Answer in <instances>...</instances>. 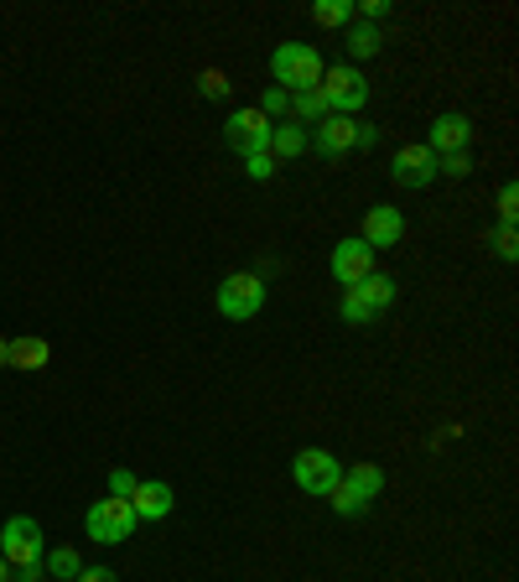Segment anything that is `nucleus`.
Listing matches in <instances>:
<instances>
[{
    "label": "nucleus",
    "mask_w": 519,
    "mask_h": 582,
    "mask_svg": "<svg viewBox=\"0 0 519 582\" xmlns=\"http://www.w3.org/2000/svg\"><path fill=\"white\" fill-rule=\"evenodd\" d=\"M375 141H379V130L375 126H359V146H363V151H369Z\"/></svg>",
    "instance_id": "31"
},
{
    "label": "nucleus",
    "mask_w": 519,
    "mask_h": 582,
    "mask_svg": "<svg viewBox=\"0 0 519 582\" xmlns=\"http://www.w3.org/2000/svg\"><path fill=\"white\" fill-rule=\"evenodd\" d=\"M369 250H395V244L406 240V213L390 209V203H375V209L363 213V234H359Z\"/></svg>",
    "instance_id": "13"
},
{
    "label": "nucleus",
    "mask_w": 519,
    "mask_h": 582,
    "mask_svg": "<svg viewBox=\"0 0 519 582\" xmlns=\"http://www.w3.org/2000/svg\"><path fill=\"white\" fill-rule=\"evenodd\" d=\"M203 94H208V99H223V94H229V79H223L219 68H208V73H203Z\"/></svg>",
    "instance_id": "28"
},
{
    "label": "nucleus",
    "mask_w": 519,
    "mask_h": 582,
    "mask_svg": "<svg viewBox=\"0 0 519 582\" xmlns=\"http://www.w3.org/2000/svg\"><path fill=\"white\" fill-rule=\"evenodd\" d=\"M276 162H291V157H301L307 151V130L301 126H276L270 130V146H266Z\"/></svg>",
    "instance_id": "17"
},
{
    "label": "nucleus",
    "mask_w": 519,
    "mask_h": 582,
    "mask_svg": "<svg viewBox=\"0 0 519 582\" xmlns=\"http://www.w3.org/2000/svg\"><path fill=\"white\" fill-rule=\"evenodd\" d=\"M254 110H260V114H266V120H270V126H276V120H281V114L291 110V94H286V89H276V83H270L266 94H260V104H254Z\"/></svg>",
    "instance_id": "22"
},
{
    "label": "nucleus",
    "mask_w": 519,
    "mask_h": 582,
    "mask_svg": "<svg viewBox=\"0 0 519 582\" xmlns=\"http://www.w3.org/2000/svg\"><path fill=\"white\" fill-rule=\"evenodd\" d=\"M317 94L328 104V114H353L363 110V99H369V83L353 63H338V68H322V83H317Z\"/></svg>",
    "instance_id": "6"
},
{
    "label": "nucleus",
    "mask_w": 519,
    "mask_h": 582,
    "mask_svg": "<svg viewBox=\"0 0 519 582\" xmlns=\"http://www.w3.org/2000/svg\"><path fill=\"white\" fill-rule=\"evenodd\" d=\"M312 21L317 27H348V21H353V0H317Z\"/></svg>",
    "instance_id": "20"
},
{
    "label": "nucleus",
    "mask_w": 519,
    "mask_h": 582,
    "mask_svg": "<svg viewBox=\"0 0 519 582\" xmlns=\"http://www.w3.org/2000/svg\"><path fill=\"white\" fill-rule=\"evenodd\" d=\"M172 484H161V479H141L136 484V494H130V510H136V520H167L172 515Z\"/></svg>",
    "instance_id": "15"
},
{
    "label": "nucleus",
    "mask_w": 519,
    "mask_h": 582,
    "mask_svg": "<svg viewBox=\"0 0 519 582\" xmlns=\"http://www.w3.org/2000/svg\"><path fill=\"white\" fill-rule=\"evenodd\" d=\"M307 146L322 151V157H343V151L359 146V120H353V114H322V120H317V136H307Z\"/></svg>",
    "instance_id": "11"
},
{
    "label": "nucleus",
    "mask_w": 519,
    "mask_h": 582,
    "mask_svg": "<svg viewBox=\"0 0 519 582\" xmlns=\"http://www.w3.org/2000/svg\"><path fill=\"white\" fill-rule=\"evenodd\" d=\"M270 120L260 110H234L229 120H223V141L234 146L239 157H254V151H266L270 146Z\"/></svg>",
    "instance_id": "9"
},
{
    "label": "nucleus",
    "mask_w": 519,
    "mask_h": 582,
    "mask_svg": "<svg viewBox=\"0 0 519 582\" xmlns=\"http://www.w3.org/2000/svg\"><path fill=\"white\" fill-rule=\"evenodd\" d=\"M136 484H141V479H136L130 469H110V500H130Z\"/></svg>",
    "instance_id": "26"
},
{
    "label": "nucleus",
    "mask_w": 519,
    "mask_h": 582,
    "mask_svg": "<svg viewBox=\"0 0 519 582\" xmlns=\"http://www.w3.org/2000/svg\"><path fill=\"white\" fill-rule=\"evenodd\" d=\"M338 473H343V463H338L328 448H301V453L291 458V479H297V489L312 494V500H328V489L338 484Z\"/></svg>",
    "instance_id": "8"
},
{
    "label": "nucleus",
    "mask_w": 519,
    "mask_h": 582,
    "mask_svg": "<svg viewBox=\"0 0 519 582\" xmlns=\"http://www.w3.org/2000/svg\"><path fill=\"white\" fill-rule=\"evenodd\" d=\"M447 172V178H468L472 162H468V151H457V157H437V178Z\"/></svg>",
    "instance_id": "27"
},
{
    "label": "nucleus",
    "mask_w": 519,
    "mask_h": 582,
    "mask_svg": "<svg viewBox=\"0 0 519 582\" xmlns=\"http://www.w3.org/2000/svg\"><path fill=\"white\" fill-rule=\"evenodd\" d=\"M0 582H11V562L6 556H0Z\"/></svg>",
    "instance_id": "32"
},
{
    "label": "nucleus",
    "mask_w": 519,
    "mask_h": 582,
    "mask_svg": "<svg viewBox=\"0 0 519 582\" xmlns=\"http://www.w3.org/2000/svg\"><path fill=\"white\" fill-rule=\"evenodd\" d=\"M291 114H297V120H322V114H328V104H322V94H317V89H307V94H291Z\"/></svg>",
    "instance_id": "21"
},
{
    "label": "nucleus",
    "mask_w": 519,
    "mask_h": 582,
    "mask_svg": "<svg viewBox=\"0 0 519 582\" xmlns=\"http://www.w3.org/2000/svg\"><path fill=\"white\" fill-rule=\"evenodd\" d=\"M219 312L229 318V323H244V318H254V312L266 308V275L260 271H229L219 281Z\"/></svg>",
    "instance_id": "4"
},
{
    "label": "nucleus",
    "mask_w": 519,
    "mask_h": 582,
    "mask_svg": "<svg viewBox=\"0 0 519 582\" xmlns=\"http://www.w3.org/2000/svg\"><path fill=\"white\" fill-rule=\"evenodd\" d=\"M379 489H385V469L379 463H353V469L338 473V484L328 489V504L338 515H369V504L379 500Z\"/></svg>",
    "instance_id": "3"
},
{
    "label": "nucleus",
    "mask_w": 519,
    "mask_h": 582,
    "mask_svg": "<svg viewBox=\"0 0 519 582\" xmlns=\"http://www.w3.org/2000/svg\"><path fill=\"white\" fill-rule=\"evenodd\" d=\"M0 364H6V339H0Z\"/></svg>",
    "instance_id": "33"
},
{
    "label": "nucleus",
    "mask_w": 519,
    "mask_h": 582,
    "mask_svg": "<svg viewBox=\"0 0 519 582\" xmlns=\"http://www.w3.org/2000/svg\"><path fill=\"white\" fill-rule=\"evenodd\" d=\"M515 219H519V188L503 182L499 188V224H515Z\"/></svg>",
    "instance_id": "25"
},
{
    "label": "nucleus",
    "mask_w": 519,
    "mask_h": 582,
    "mask_svg": "<svg viewBox=\"0 0 519 582\" xmlns=\"http://www.w3.org/2000/svg\"><path fill=\"white\" fill-rule=\"evenodd\" d=\"M359 11H363V27H375V21L390 17V0H363Z\"/></svg>",
    "instance_id": "29"
},
{
    "label": "nucleus",
    "mask_w": 519,
    "mask_h": 582,
    "mask_svg": "<svg viewBox=\"0 0 519 582\" xmlns=\"http://www.w3.org/2000/svg\"><path fill=\"white\" fill-rule=\"evenodd\" d=\"M48 359H52V343H48V339H37V333H21V339H6V364H11V370L32 374V370H42Z\"/></svg>",
    "instance_id": "16"
},
{
    "label": "nucleus",
    "mask_w": 519,
    "mask_h": 582,
    "mask_svg": "<svg viewBox=\"0 0 519 582\" xmlns=\"http://www.w3.org/2000/svg\"><path fill=\"white\" fill-rule=\"evenodd\" d=\"M348 58H375L379 52V32L375 27H363V21H348Z\"/></svg>",
    "instance_id": "18"
},
{
    "label": "nucleus",
    "mask_w": 519,
    "mask_h": 582,
    "mask_svg": "<svg viewBox=\"0 0 519 582\" xmlns=\"http://www.w3.org/2000/svg\"><path fill=\"white\" fill-rule=\"evenodd\" d=\"M493 255H499V260H515V255H519L515 224H499V229H493Z\"/></svg>",
    "instance_id": "24"
},
{
    "label": "nucleus",
    "mask_w": 519,
    "mask_h": 582,
    "mask_svg": "<svg viewBox=\"0 0 519 582\" xmlns=\"http://www.w3.org/2000/svg\"><path fill=\"white\" fill-rule=\"evenodd\" d=\"M363 275H375V250H369L359 234L332 244V281H338V287H359Z\"/></svg>",
    "instance_id": "10"
},
{
    "label": "nucleus",
    "mask_w": 519,
    "mask_h": 582,
    "mask_svg": "<svg viewBox=\"0 0 519 582\" xmlns=\"http://www.w3.org/2000/svg\"><path fill=\"white\" fill-rule=\"evenodd\" d=\"M0 556L11 562V582H42V556H48L42 525L32 515H11L0 531Z\"/></svg>",
    "instance_id": "1"
},
{
    "label": "nucleus",
    "mask_w": 519,
    "mask_h": 582,
    "mask_svg": "<svg viewBox=\"0 0 519 582\" xmlns=\"http://www.w3.org/2000/svg\"><path fill=\"white\" fill-rule=\"evenodd\" d=\"M136 525H141V520H136L130 500H94L89 504V515H83V531H89V541H99V546H120V541H130Z\"/></svg>",
    "instance_id": "5"
},
{
    "label": "nucleus",
    "mask_w": 519,
    "mask_h": 582,
    "mask_svg": "<svg viewBox=\"0 0 519 582\" xmlns=\"http://www.w3.org/2000/svg\"><path fill=\"white\" fill-rule=\"evenodd\" d=\"M270 79L286 94H307V89L322 83V52L307 48V42H281L270 52Z\"/></svg>",
    "instance_id": "2"
},
{
    "label": "nucleus",
    "mask_w": 519,
    "mask_h": 582,
    "mask_svg": "<svg viewBox=\"0 0 519 582\" xmlns=\"http://www.w3.org/2000/svg\"><path fill=\"white\" fill-rule=\"evenodd\" d=\"M472 141V120L468 114H437V126H431V157H457V151H468Z\"/></svg>",
    "instance_id": "14"
},
{
    "label": "nucleus",
    "mask_w": 519,
    "mask_h": 582,
    "mask_svg": "<svg viewBox=\"0 0 519 582\" xmlns=\"http://www.w3.org/2000/svg\"><path fill=\"white\" fill-rule=\"evenodd\" d=\"M42 566H48L52 578H63V582H73L83 572V562H79V551L73 546H58V551H48V556H42Z\"/></svg>",
    "instance_id": "19"
},
{
    "label": "nucleus",
    "mask_w": 519,
    "mask_h": 582,
    "mask_svg": "<svg viewBox=\"0 0 519 582\" xmlns=\"http://www.w3.org/2000/svg\"><path fill=\"white\" fill-rule=\"evenodd\" d=\"M276 167H281V162H276L270 151H254V157H244V172H250L254 182H270V178H276Z\"/></svg>",
    "instance_id": "23"
},
{
    "label": "nucleus",
    "mask_w": 519,
    "mask_h": 582,
    "mask_svg": "<svg viewBox=\"0 0 519 582\" xmlns=\"http://www.w3.org/2000/svg\"><path fill=\"white\" fill-rule=\"evenodd\" d=\"M390 178L400 188H431L437 182V157H431V146H400L390 162Z\"/></svg>",
    "instance_id": "12"
},
{
    "label": "nucleus",
    "mask_w": 519,
    "mask_h": 582,
    "mask_svg": "<svg viewBox=\"0 0 519 582\" xmlns=\"http://www.w3.org/2000/svg\"><path fill=\"white\" fill-rule=\"evenodd\" d=\"M385 308H395V281L390 275H363L359 287H348V297H343V323H375Z\"/></svg>",
    "instance_id": "7"
},
{
    "label": "nucleus",
    "mask_w": 519,
    "mask_h": 582,
    "mask_svg": "<svg viewBox=\"0 0 519 582\" xmlns=\"http://www.w3.org/2000/svg\"><path fill=\"white\" fill-rule=\"evenodd\" d=\"M73 582H114V572H104V566H83Z\"/></svg>",
    "instance_id": "30"
}]
</instances>
